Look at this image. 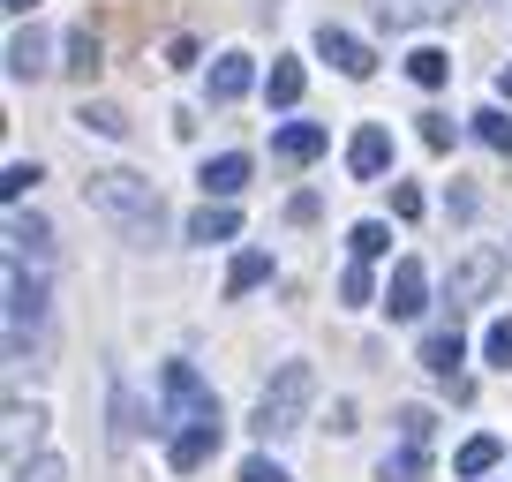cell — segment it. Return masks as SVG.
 I'll list each match as a JSON object with an SVG mask.
<instances>
[{
    "label": "cell",
    "mask_w": 512,
    "mask_h": 482,
    "mask_svg": "<svg viewBox=\"0 0 512 482\" xmlns=\"http://www.w3.org/2000/svg\"><path fill=\"white\" fill-rule=\"evenodd\" d=\"M83 204L128 241H159V226H166V196L151 189L144 174H121V166H106V174L83 181Z\"/></svg>",
    "instance_id": "1"
},
{
    "label": "cell",
    "mask_w": 512,
    "mask_h": 482,
    "mask_svg": "<svg viewBox=\"0 0 512 482\" xmlns=\"http://www.w3.org/2000/svg\"><path fill=\"white\" fill-rule=\"evenodd\" d=\"M309 392H317L309 362H287V370H279L272 385H264V400H256V437H287V430H302Z\"/></svg>",
    "instance_id": "2"
},
{
    "label": "cell",
    "mask_w": 512,
    "mask_h": 482,
    "mask_svg": "<svg viewBox=\"0 0 512 482\" xmlns=\"http://www.w3.org/2000/svg\"><path fill=\"white\" fill-rule=\"evenodd\" d=\"M159 400H166V422H219V392L196 377V362H166Z\"/></svg>",
    "instance_id": "3"
},
{
    "label": "cell",
    "mask_w": 512,
    "mask_h": 482,
    "mask_svg": "<svg viewBox=\"0 0 512 482\" xmlns=\"http://www.w3.org/2000/svg\"><path fill=\"white\" fill-rule=\"evenodd\" d=\"M497 272H505V257H497V249H467V257L452 264V309H460V302H482V294L497 287Z\"/></svg>",
    "instance_id": "4"
},
{
    "label": "cell",
    "mask_w": 512,
    "mask_h": 482,
    "mask_svg": "<svg viewBox=\"0 0 512 482\" xmlns=\"http://www.w3.org/2000/svg\"><path fill=\"white\" fill-rule=\"evenodd\" d=\"M324 151H332V129H324V121H287V129L272 136L279 166H309V159H324Z\"/></svg>",
    "instance_id": "5"
},
{
    "label": "cell",
    "mask_w": 512,
    "mask_h": 482,
    "mask_svg": "<svg viewBox=\"0 0 512 482\" xmlns=\"http://www.w3.org/2000/svg\"><path fill=\"white\" fill-rule=\"evenodd\" d=\"M422 294H430V272H422L415 257H400L392 264V279H384V309H392V317H422Z\"/></svg>",
    "instance_id": "6"
},
{
    "label": "cell",
    "mask_w": 512,
    "mask_h": 482,
    "mask_svg": "<svg viewBox=\"0 0 512 482\" xmlns=\"http://www.w3.org/2000/svg\"><path fill=\"white\" fill-rule=\"evenodd\" d=\"M46 317V287L23 272V257H8V332H31Z\"/></svg>",
    "instance_id": "7"
},
{
    "label": "cell",
    "mask_w": 512,
    "mask_h": 482,
    "mask_svg": "<svg viewBox=\"0 0 512 482\" xmlns=\"http://www.w3.org/2000/svg\"><path fill=\"white\" fill-rule=\"evenodd\" d=\"M384 166H392V129H377V121H369V129H354V144H347V174H354V181H377Z\"/></svg>",
    "instance_id": "8"
},
{
    "label": "cell",
    "mask_w": 512,
    "mask_h": 482,
    "mask_svg": "<svg viewBox=\"0 0 512 482\" xmlns=\"http://www.w3.org/2000/svg\"><path fill=\"white\" fill-rule=\"evenodd\" d=\"M211 452H219V422H189V430L166 445V467H174V475H196Z\"/></svg>",
    "instance_id": "9"
},
{
    "label": "cell",
    "mask_w": 512,
    "mask_h": 482,
    "mask_svg": "<svg viewBox=\"0 0 512 482\" xmlns=\"http://www.w3.org/2000/svg\"><path fill=\"white\" fill-rule=\"evenodd\" d=\"M317 46H324V61H332L339 76H354V83H362L369 68H377V53H369L354 31H332V23H324V31H317Z\"/></svg>",
    "instance_id": "10"
},
{
    "label": "cell",
    "mask_w": 512,
    "mask_h": 482,
    "mask_svg": "<svg viewBox=\"0 0 512 482\" xmlns=\"http://www.w3.org/2000/svg\"><path fill=\"white\" fill-rule=\"evenodd\" d=\"M8 257H23V264L53 257V226L38 219V211H16V219H8Z\"/></svg>",
    "instance_id": "11"
},
{
    "label": "cell",
    "mask_w": 512,
    "mask_h": 482,
    "mask_svg": "<svg viewBox=\"0 0 512 482\" xmlns=\"http://www.w3.org/2000/svg\"><path fill=\"white\" fill-rule=\"evenodd\" d=\"M249 83H256L249 53H219V61H211V106H234V98H249Z\"/></svg>",
    "instance_id": "12"
},
{
    "label": "cell",
    "mask_w": 512,
    "mask_h": 482,
    "mask_svg": "<svg viewBox=\"0 0 512 482\" xmlns=\"http://www.w3.org/2000/svg\"><path fill=\"white\" fill-rule=\"evenodd\" d=\"M460 362H467V339H460V324H437V332L422 339V370H430V377H452Z\"/></svg>",
    "instance_id": "13"
},
{
    "label": "cell",
    "mask_w": 512,
    "mask_h": 482,
    "mask_svg": "<svg viewBox=\"0 0 512 482\" xmlns=\"http://www.w3.org/2000/svg\"><path fill=\"white\" fill-rule=\"evenodd\" d=\"M249 189V159H241V151H219V159H204V196H241Z\"/></svg>",
    "instance_id": "14"
},
{
    "label": "cell",
    "mask_w": 512,
    "mask_h": 482,
    "mask_svg": "<svg viewBox=\"0 0 512 482\" xmlns=\"http://www.w3.org/2000/svg\"><path fill=\"white\" fill-rule=\"evenodd\" d=\"M8 76H16V83L46 76V31H16V46H8Z\"/></svg>",
    "instance_id": "15"
},
{
    "label": "cell",
    "mask_w": 512,
    "mask_h": 482,
    "mask_svg": "<svg viewBox=\"0 0 512 482\" xmlns=\"http://www.w3.org/2000/svg\"><path fill=\"white\" fill-rule=\"evenodd\" d=\"M377 475H384V482H422V475H430V452L407 437L400 452H384V460H377Z\"/></svg>",
    "instance_id": "16"
},
{
    "label": "cell",
    "mask_w": 512,
    "mask_h": 482,
    "mask_svg": "<svg viewBox=\"0 0 512 482\" xmlns=\"http://www.w3.org/2000/svg\"><path fill=\"white\" fill-rule=\"evenodd\" d=\"M407 76H415L422 91H437V83L452 76V53L445 46H415V53H407Z\"/></svg>",
    "instance_id": "17"
},
{
    "label": "cell",
    "mask_w": 512,
    "mask_h": 482,
    "mask_svg": "<svg viewBox=\"0 0 512 482\" xmlns=\"http://www.w3.org/2000/svg\"><path fill=\"white\" fill-rule=\"evenodd\" d=\"M234 204H204V211H196V219H189V241H234Z\"/></svg>",
    "instance_id": "18"
},
{
    "label": "cell",
    "mask_w": 512,
    "mask_h": 482,
    "mask_svg": "<svg viewBox=\"0 0 512 482\" xmlns=\"http://www.w3.org/2000/svg\"><path fill=\"white\" fill-rule=\"evenodd\" d=\"M347 249H354V257H362V264H377L384 249H392V226H384V219H362V226H354V234H347Z\"/></svg>",
    "instance_id": "19"
},
{
    "label": "cell",
    "mask_w": 512,
    "mask_h": 482,
    "mask_svg": "<svg viewBox=\"0 0 512 482\" xmlns=\"http://www.w3.org/2000/svg\"><path fill=\"white\" fill-rule=\"evenodd\" d=\"M264 279H272V257L249 249V257H234V272H226V294H249V287H264Z\"/></svg>",
    "instance_id": "20"
},
{
    "label": "cell",
    "mask_w": 512,
    "mask_h": 482,
    "mask_svg": "<svg viewBox=\"0 0 512 482\" xmlns=\"http://www.w3.org/2000/svg\"><path fill=\"white\" fill-rule=\"evenodd\" d=\"M68 76H98V31H91V23L68 31Z\"/></svg>",
    "instance_id": "21"
},
{
    "label": "cell",
    "mask_w": 512,
    "mask_h": 482,
    "mask_svg": "<svg viewBox=\"0 0 512 482\" xmlns=\"http://www.w3.org/2000/svg\"><path fill=\"white\" fill-rule=\"evenodd\" d=\"M264 98H272V106H294V98H302V61H272V76H264Z\"/></svg>",
    "instance_id": "22"
},
{
    "label": "cell",
    "mask_w": 512,
    "mask_h": 482,
    "mask_svg": "<svg viewBox=\"0 0 512 482\" xmlns=\"http://www.w3.org/2000/svg\"><path fill=\"white\" fill-rule=\"evenodd\" d=\"M437 0H377V23H392V31H407V23H430Z\"/></svg>",
    "instance_id": "23"
},
{
    "label": "cell",
    "mask_w": 512,
    "mask_h": 482,
    "mask_svg": "<svg viewBox=\"0 0 512 482\" xmlns=\"http://www.w3.org/2000/svg\"><path fill=\"white\" fill-rule=\"evenodd\" d=\"M136 430H144V400H136V392H113V445H128V437H136Z\"/></svg>",
    "instance_id": "24"
},
{
    "label": "cell",
    "mask_w": 512,
    "mask_h": 482,
    "mask_svg": "<svg viewBox=\"0 0 512 482\" xmlns=\"http://www.w3.org/2000/svg\"><path fill=\"white\" fill-rule=\"evenodd\" d=\"M497 452H505L497 437H467V445H460V460H452V467H460V475H490V467H497Z\"/></svg>",
    "instance_id": "25"
},
{
    "label": "cell",
    "mask_w": 512,
    "mask_h": 482,
    "mask_svg": "<svg viewBox=\"0 0 512 482\" xmlns=\"http://www.w3.org/2000/svg\"><path fill=\"white\" fill-rule=\"evenodd\" d=\"M339 302H347V309H362V302H377V287H369V264H362V257H354V264H347V272H339Z\"/></svg>",
    "instance_id": "26"
},
{
    "label": "cell",
    "mask_w": 512,
    "mask_h": 482,
    "mask_svg": "<svg viewBox=\"0 0 512 482\" xmlns=\"http://www.w3.org/2000/svg\"><path fill=\"white\" fill-rule=\"evenodd\" d=\"M475 136H482L490 151H512V121H505L497 106H482V113H475Z\"/></svg>",
    "instance_id": "27"
},
{
    "label": "cell",
    "mask_w": 512,
    "mask_h": 482,
    "mask_svg": "<svg viewBox=\"0 0 512 482\" xmlns=\"http://www.w3.org/2000/svg\"><path fill=\"white\" fill-rule=\"evenodd\" d=\"M482 354H490L497 370H512V317H497L490 332H482Z\"/></svg>",
    "instance_id": "28"
},
{
    "label": "cell",
    "mask_w": 512,
    "mask_h": 482,
    "mask_svg": "<svg viewBox=\"0 0 512 482\" xmlns=\"http://www.w3.org/2000/svg\"><path fill=\"white\" fill-rule=\"evenodd\" d=\"M83 129H98V136H128V121H121V106H83L76 113Z\"/></svg>",
    "instance_id": "29"
},
{
    "label": "cell",
    "mask_w": 512,
    "mask_h": 482,
    "mask_svg": "<svg viewBox=\"0 0 512 482\" xmlns=\"http://www.w3.org/2000/svg\"><path fill=\"white\" fill-rule=\"evenodd\" d=\"M452 136H460V121H445V113H422V144H430V151H452Z\"/></svg>",
    "instance_id": "30"
},
{
    "label": "cell",
    "mask_w": 512,
    "mask_h": 482,
    "mask_svg": "<svg viewBox=\"0 0 512 482\" xmlns=\"http://www.w3.org/2000/svg\"><path fill=\"white\" fill-rule=\"evenodd\" d=\"M241 482H294V475H287L279 460H264V452H256V460H241Z\"/></svg>",
    "instance_id": "31"
},
{
    "label": "cell",
    "mask_w": 512,
    "mask_h": 482,
    "mask_svg": "<svg viewBox=\"0 0 512 482\" xmlns=\"http://www.w3.org/2000/svg\"><path fill=\"white\" fill-rule=\"evenodd\" d=\"M68 467L61 460H31V467H8V482H61Z\"/></svg>",
    "instance_id": "32"
},
{
    "label": "cell",
    "mask_w": 512,
    "mask_h": 482,
    "mask_svg": "<svg viewBox=\"0 0 512 482\" xmlns=\"http://www.w3.org/2000/svg\"><path fill=\"white\" fill-rule=\"evenodd\" d=\"M400 430H407V437H415V445H422V437L437 430V415H430V407H400Z\"/></svg>",
    "instance_id": "33"
},
{
    "label": "cell",
    "mask_w": 512,
    "mask_h": 482,
    "mask_svg": "<svg viewBox=\"0 0 512 482\" xmlns=\"http://www.w3.org/2000/svg\"><path fill=\"white\" fill-rule=\"evenodd\" d=\"M38 181V166H8V181H0V196H8V204H23V189H31Z\"/></svg>",
    "instance_id": "34"
},
{
    "label": "cell",
    "mask_w": 512,
    "mask_h": 482,
    "mask_svg": "<svg viewBox=\"0 0 512 482\" xmlns=\"http://www.w3.org/2000/svg\"><path fill=\"white\" fill-rule=\"evenodd\" d=\"M392 211H400V219H422V189H407V181H400V189H392Z\"/></svg>",
    "instance_id": "35"
},
{
    "label": "cell",
    "mask_w": 512,
    "mask_h": 482,
    "mask_svg": "<svg viewBox=\"0 0 512 482\" xmlns=\"http://www.w3.org/2000/svg\"><path fill=\"white\" fill-rule=\"evenodd\" d=\"M31 8H38V0H8V16H31Z\"/></svg>",
    "instance_id": "36"
},
{
    "label": "cell",
    "mask_w": 512,
    "mask_h": 482,
    "mask_svg": "<svg viewBox=\"0 0 512 482\" xmlns=\"http://www.w3.org/2000/svg\"><path fill=\"white\" fill-rule=\"evenodd\" d=\"M497 91H505V98H512V61H505V76H497Z\"/></svg>",
    "instance_id": "37"
}]
</instances>
